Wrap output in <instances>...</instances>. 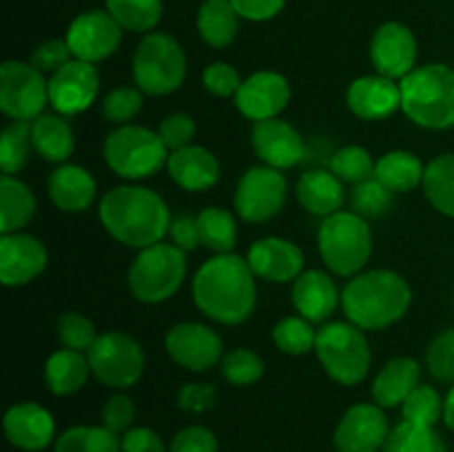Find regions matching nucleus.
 <instances>
[{
  "label": "nucleus",
  "mask_w": 454,
  "mask_h": 452,
  "mask_svg": "<svg viewBox=\"0 0 454 452\" xmlns=\"http://www.w3.org/2000/svg\"><path fill=\"white\" fill-rule=\"evenodd\" d=\"M193 301L208 319L238 326L253 315L257 304L255 273L235 253L213 255L193 277Z\"/></svg>",
  "instance_id": "f257e3e1"
},
{
  "label": "nucleus",
  "mask_w": 454,
  "mask_h": 452,
  "mask_svg": "<svg viewBox=\"0 0 454 452\" xmlns=\"http://www.w3.org/2000/svg\"><path fill=\"white\" fill-rule=\"evenodd\" d=\"M98 217L111 238L137 251L162 242L173 220L167 202L155 191L136 184L106 191Z\"/></svg>",
  "instance_id": "f03ea898"
},
{
  "label": "nucleus",
  "mask_w": 454,
  "mask_h": 452,
  "mask_svg": "<svg viewBox=\"0 0 454 452\" xmlns=\"http://www.w3.org/2000/svg\"><path fill=\"white\" fill-rule=\"evenodd\" d=\"M412 304L406 279L388 269L362 270L341 291V308L362 331H384L402 322Z\"/></svg>",
  "instance_id": "7ed1b4c3"
},
{
  "label": "nucleus",
  "mask_w": 454,
  "mask_h": 452,
  "mask_svg": "<svg viewBox=\"0 0 454 452\" xmlns=\"http://www.w3.org/2000/svg\"><path fill=\"white\" fill-rule=\"evenodd\" d=\"M402 111L428 131L454 127V69L442 62L417 66L403 80Z\"/></svg>",
  "instance_id": "20e7f679"
},
{
  "label": "nucleus",
  "mask_w": 454,
  "mask_h": 452,
  "mask_svg": "<svg viewBox=\"0 0 454 452\" xmlns=\"http://www.w3.org/2000/svg\"><path fill=\"white\" fill-rule=\"evenodd\" d=\"M319 255L328 270L340 277H355L372 255V230L368 220L353 211L326 217L317 233Z\"/></svg>",
  "instance_id": "39448f33"
},
{
  "label": "nucleus",
  "mask_w": 454,
  "mask_h": 452,
  "mask_svg": "<svg viewBox=\"0 0 454 452\" xmlns=\"http://www.w3.org/2000/svg\"><path fill=\"white\" fill-rule=\"evenodd\" d=\"M315 355L333 381L362 384L371 372L372 350L368 337L353 322H328L317 331Z\"/></svg>",
  "instance_id": "423d86ee"
},
{
  "label": "nucleus",
  "mask_w": 454,
  "mask_h": 452,
  "mask_svg": "<svg viewBox=\"0 0 454 452\" xmlns=\"http://www.w3.org/2000/svg\"><path fill=\"white\" fill-rule=\"evenodd\" d=\"M186 269V251L176 244L158 242L137 251L129 269V291L142 304H162L180 291Z\"/></svg>",
  "instance_id": "0eeeda50"
},
{
  "label": "nucleus",
  "mask_w": 454,
  "mask_h": 452,
  "mask_svg": "<svg viewBox=\"0 0 454 452\" xmlns=\"http://www.w3.org/2000/svg\"><path fill=\"white\" fill-rule=\"evenodd\" d=\"M186 78V53L173 35L151 31L133 53V80L145 96H168Z\"/></svg>",
  "instance_id": "6e6552de"
},
{
  "label": "nucleus",
  "mask_w": 454,
  "mask_h": 452,
  "mask_svg": "<svg viewBox=\"0 0 454 452\" xmlns=\"http://www.w3.org/2000/svg\"><path fill=\"white\" fill-rule=\"evenodd\" d=\"M171 151L158 131L140 124H122L105 140V162L124 180H146L167 167Z\"/></svg>",
  "instance_id": "1a4fd4ad"
},
{
  "label": "nucleus",
  "mask_w": 454,
  "mask_h": 452,
  "mask_svg": "<svg viewBox=\"0 0 454 452\" xmlns=\"http://www.w3.org/2000/svg\"><path fill=\"white\" fill-rule=\"evenodd\" d=\"M87 357L93 377L115 390L136 386L145 372V350L129 332H102L89 348Z\"/></svg>",
  "instance_id": "9d476101"
},
{
  "label": "nucleus",
  "mask_w": 454,
  "mask_h": 452,
  "mask_svg": "<svg viewBox=\"0 0 454 452\" xmlns=\"http://www.w3.org/2000/svg\"><path fill=\"white\" fill-rule=\"evenodd\" d=\"M49 102V80L31 62L7 60L0 66V109L7 118L31 122Z\"/></svg>",
  "instance_id": "9b49d317"
},
{
  "label": "nucleus",
  "mask_w": 454,
  "mask_h": 452,
  "mask_svg": "<svg viewBox=\"0 0 454 452\" xmlns=\"http://www.w3.org/2000/svg\"><path fill=\"white\" fill-rule=\"evenodd\" d=\"M288 184L279 168L253 167L244 171L235 189V211L244 222L262 224L278 215L286 202Z\"/></svg>",
  "instance_id": "f8f14e48"
},
{
  "label": "nucleus",
  "mask_w": 454,
  "mask_h": 452,
  "mask_svg": "<svg viewBox=\"0 0 454 452\" xmlns=\"http://www.w3.org/2000/svg\"><path fill=\"white\" fill-rule=\"evenodd\" d=\"M65 40L75 60L96 65L118 51L120 40H122V27L109 12L93 9V12L80 13L71 22Z\"/></svg>",
  "instance_id": "ddd939ff"
},
{
  "label": "nucleus",
  "mask_w": 454,
  "mask_h": 452,
  "mask_svg": "<svg viewBox=\"0 0 454 452\" xmlns=\"http://www.w3.org/2000/svg\"><path fill=\"white\" fill-rule=\"evenodd\" d=\"M167 353L177 366L204 372L224 357V341L207 323L184 322L173 326L164 337Z\"/></svg>",
  "instance_id": "4468645a"
},
{
  "label": "nucleus",
  "mask_w": 454,
  "mask_h": 452,
  "mask_svg": "<svg viewBox=\"0 0 454 452\" xmlns=\"http://www.w3.org/2000/svg\"><path fill=\"white\" fill-rule=\"evenodd\" d=\"M100 93V74L96 65L71 60L49 75V105L60 115H78L96 102Z\"/></svg>",
  "instance_id": "2eb2a0df"
},
{
  "label": "nucleus",
  "mask_w": 454,
  "mask_h": 452,
  "mask_svg": "<svg viewBox=\"0 0 454 452\" xmlns=\"http://www.w3.org/2000/svg\"><path fill=\"white\" fill-rule=\"evenodd\" d=\"M388 434L384 408L377 403H355L337 424L333 443L337 452H377L384 448Z\"/></svg>",
  "instance_id": "dca6fc26"
},
{
  "label": "nucleus",
  "mask_w": 454,
  "mask_h": 452,
  "mask_svg": "<svg viewBox=\"0 0 454 452\" xmlns=\"http://www.w3.org/2000/svg\"><path fill=\"white\" fill-rule=\"evenodd\" d=\"M288 102L291 84L278 71H255L242 80V87L235 93V106L253 124L279 118Z\"/></svg>",
  "instance_id": "f3484780"
},
{
  "label": "nucleus",
  "mask_w": 454,
  "mask_h": 452,
  "mask_svg": "<svg viewBox=\"0 0 454 452\" xmlns=\"http://www.w3.org/2000/svg\"><path fill=\"white\" fill-rule=\"evenodd\" d=\"M47 246L35 235L4 233L0 238V282L7 288L25 286L47 269Z\"/></svg>",
  "instance_id": "a211bd4d"
},
{
  "label": "nucleus",
  "mask_w": 454,
  "mask_h": 452,
  "mask_svg": "<svg viewBox=\"0 0 454 452\" xmlns=\"http://www.w3.org/2000/svg\"><path fill=\"white\" fill-rule=\"evenodd\" d=\"M371 60L380 75L403 80L417 69L415 34L402 22H384L371 40Z\"/></svg>",
  "instance_id": "6ab92c4d"
},
{
  "label": "nucleus",
  "mask_w": 454,
  "mask_h": 452,
  "mask_svg": "<svg viewBox=\"0 0 454 452\" xmlns=\"http://www.w3.org/2000/svg\"><path fill=\"white\" fill-rule=\"evenodd\" d=\"M251 144L257 158L266 167L279 168V171L297 167L306 155V144L301 140V133L293 124L284 122L279 118L253 124Z\"/></svg>",
  "instance_id": "aec40b11"
},
{
  "label": "nucleus",
  "mask_w": 454,
  "mask_h": 452,
  "mask_svg": "<svg viewBox=\"0 0 454 452\" xmlns=\"http://www.w3.org/2000/svg\"><path fill=\"white\" fill-rule=\"evenodd\" d=\"M247 261L255 277L273 284L295 282L304 273V253L295 242L284 238H262L253 242Z\"/></svg>",
  "instance_id": "412c9836"
},
{
  "label": "nucleus",
  "mask_w": 454,
  "mask_h": 452,
  "mask_svg": "<svg viewBox=\"0 0 454 452\" xmlns=\"http://www.w3.org/2000/svg\"><path fill=\"white\" fill-rule=\"evenodd\" d=\"M346 105L366 122H380L402 109V87L386 75H362L346 91Z\"/></svg>",
  "instance_id": "4be33fe9"
},
{
  "label": "nucleus",
  "mask_w": 454,
  "mask_h": 452,
  "mask_svg": "<svg viewBox=\"0 0 454 452\" xmlns=\"http://www.w3.org/2000/svg\"><path fill=\"white\" fill-rule=\"evenodd\" d=\"M3 425L9 443L27 452L44 450L56 434V421L51 412L31 401L9 408L4 412Z\"/></svg>",
  "instance_id": "5701e85b"
},
{
  "label": "nucleus",
  "mask_w": 454,
  "mask_h": 452,
  "mask_svg": "<svg viewBox=\"0 0 454 452\" xmlns=\"http://www.w3.org/2000/svg\"><path fill=\"white\" fill-rule=\"evenodd\" d=\"M291 297L297 315L313 323L326 322L335 313L337 304H341V292L337 291L335 279L317 269L304 270L293 282Z\"/></svg>",
  "instance_id": "b1692460"
},
{
  "label": "nucleus",
  "mask_w": 454,
  "mask_h": 452,
  "mask_svg": "<svg viewBox=\"0 0 454 452\" xmlns=\"http://www.w3.org/2000/svg\"><path fill=\"white\" fill-rule=\"evenodd\" d=\"M167 171L168 177L180 189L191 191V193H202V191L213 189L220 180V162L211 151L200 144L171 151Z\"/></svg>",
  "instance_id": "393cba45"
},
{
  "label": "nucleus",
  "mask_w": 454,
  "mask_h": 452,
  "mask_svg": "<svg viewBox=\"0 0 454 452\" xmlns=\"http://www.w3.org/2000/svg\"><path fill=\"white\" fill-rule=\"evenodd\" d=\"M47 191L62 213H82L96 199L98 184L96 177L80 164H60L49 175Z\"/></svg>",
  "instance_id": "a878e982"
},
{
  "label": "nucleus",
  "mask_w": 454,
  "mask_h": 452,
  "mask_svg": "<svg viewBox=\"0 0 454 452\" xmlns=\"http://www.w3.org/2000/svg\"><path fill=\"white\" fill-rule=\"evenodd\" d=\"M295 195L300 199L301 207L317 217H331L344 208L346 191L344 182L331 171V168H310V171L301 173L297 180Z\"/></svg>",
  "instance_id": "bb28decb"
},
{
  "label": "nucleus",
  "mask_w": 454,
  "mask_h": 452,
  "mask_svg": "<svg viewBox=\"0 0 454 452\" xmlns=\"http://www.w3.org/2000/svg\"><path fill=\"white\" fill-rule=\"evenodd\" d=\"M421 366L412 357H395L377 372L372 381V399L381 408H397L419 386Z\"/></svg>",
  "instance_id": "cd10ccee"
},
{
  "label": "nucleus",
  "mask_w": 454,
  "mask_h": 452,
  "mask_svg": "<svg viewBox=\"0 0 454 452\" xmlns=\"http://www.w3.org/2000/svg\"><path fill=\"white\" fill-rule=\"evenodd\" d=\"M31 142L35 153L53 164H65L75 149L74 129L60 113H43L31 120Z\"/></svg>",
  "instance_id": "c85d7f7f"
},
{
  "label": "nucleus",
  "mask_w": 454,
  "mask_h": 452,
  "mask_svg": "<svg viewBox=\"0 0 454 452\" xmlns=\"http://www.w3.org/2000/svg\"><path fill=\"white\" fill-rule=\"evenodd\" d=\"M89 372H91V363H89L87 355L62 348L47 357L44 384H47L49 393L67 397V394H75L78 390H82V386L89 379Z\"/></svg>",
  "instance_id": "c756f323"
},
{
  "label": "nucleus",
  "mask_w": 454,
  "mask_h": 452,
  "mask_svg": "<svg viewBox=\"0 0 454 452\" xmlns=\"http://www.w3.org/2000/svg\"><path fill=\"white\" fill-rule=\"evenodd\" d=\"M426 167L411 151H388L375 162V177L393 193H408L424 184Z\"/></svg>",
  "instance_id": "7c9ffc66"
},
{
  "label": "nucleus",
  "mask_w": 454,
  "mask_h": 452,
  "mask_svg": "<svg viewBox=\"0 0 454 452\" xmlns=\"http://www.w3.org/2000/svg\"><path fill=\"white\" fill-rule=\"evenodd\" d=\"M35 215V198L29 186L13 175L0 177V233H18Z\"/></svg>",
  "instance_id": "2f4dec72"
},
{
  "label": "nucleus",
  "mask_w": 454,
  "mask_h": 452,
  "mask_svg": "<svg viewBox=\"0 0 454 452\" xmlns=\"http://www.w3.org/2000/svg\"><path fill=\"white\" fill-rule=\"evenodd\" d=\"M198 31L208 47H229L239 31V13L231 0H207L198 12Z\"/></svg>",
  "instance_id": "473e14b6"
},
{
  "label": "nucleus",
  "mask_w": 454,
  "mask_h": 452,
  "mask_svg": "<svg viewBox=\"0 0 454 452\" xmlns=\"http://www.w3.org/2000/svg\"><path fill=\"white\" fill-rule=\"evenodd\" d=\"M200 244L215 255L233 253L238 244V224L233 213L222 207H207L198 213Z\"/></svg>",
  "instance_id": "72a5a7b5"
},
{
  "label": "nucleus",
  "mask_w": 454,
  "mask_h": 452,
  "mask_svg": "<svg viewBox=\"0 0 454 452\" xmlns=\"http://www.w3.org/2000/svg\"><path fill=\"white\" fill-rule=\"evenodd\" d=\"M424 189L428 202L454 220V153H443L426 164Z\"/></svg>",
  "instance_id": "f704fd0d"
},
{
  "label": "nucleus",
  "mask_w": 454,
  "mask_h": 452,
  "mask_svg": "<svg viewBox=\"0 0 454 452\" xmlns=\"http://www.w3.org/2000/svg\"><path fill=\"white\" fill-rule=\"evenodd\" d=\"M56 452H122V443L105 425H74L58 437Z\"/></svg>",
  "instance_id": "c9c22d12"
},
{
  "label": "nucleus",
  "mask_w": 454,
  "mask_h": 452,
  "mask_svg": "<svg viewBox=\"0 0 454 452\" xmlns=\"http://www.w3.org/2000/svg\"><path fill=\"white\" fill-rule=\"evenodd\" d=\"M384 452H448L442 434L430 425H417L402 421L390 430L386 439Z\"/></svg>",
  "instance_id": "e433bc0d"
},
{
  "label": "nucleus",
  "mask_w": 454,
  "mask_h": 452,
  "mask_svg": "<svg viewBox=\"0 0 454 452\" xmlns=\"http://www.w3.org/2000/svg\"><path fill=\"white\" fill-rule=\"evenodd\" d=\"M34 142H31V122L13 120L0 133V168L3 175H16L29 160Z\"/></svg>",
  "instance_id": "4c0bfd02"
},
{
  "label": "nucleus",
  "mask_w": 454,
  "mask_h": 452,
  "mask_svg": "<svg viewBox=\"0 0 454 452\" xmlns=\"http://www.w3.org/2000/svg\"><path fill=\"white\" fill-rule=\"evenodd\" d=\"M106 12L122 29L151 31L162 18V0H106Z\"/></svg>",
  "instance_id": "58836bf2"
},
{
  "label": "nucleus",
  "mask_w": 454,
  "mask_h": 452,
  "mask_svg": "<svg viewBox=\"0 0 454 452\" xmlns=\"http://www.w3.org/2000/svg\"><path fill=\"white\" fill-rule=\"evenodd\" d=\"M273 341L284 355L300 357V355L315 350L317 344V331L313 328V322L304 319L301 315H291L275 323Z\"/></svg>",
  "instance_id": "ea45409f"
},
{
  "label": "nucleus",
  "mask_w": 454,
  "mask_h": 452,
  "mask_svg": "<svg viewBox=\"0 0 454 452\" xmlns=\"http://www.w3.org/2000/svg\"><path fill=\"white\" fill-rule=\"evenodd\" d=\"M328 168L340 177L341 182H348V184H362V182L375 177V160L368 153L364 146L348 144L341 146L333 153Z\"/></svg>",
  "instance_id": "a19ab883"
},
{
  "label": "nucleus",
  "mask_w": 454,
  "mask_h": 452,
  "mask_svg": "<svg viewBox=\"0 0 454 452\" xmlns=\"http://www.w3.org/2000/svg\"><path fill=\"white\" fill-rule=\"evenodd\" d=\"M402 415L403 421L434 428V424L443 417L442 394H439L433 386L419 384L411 394H408L406 401L402 403Z\"/></svg>",
  "instance_id": "79ce46f5"
},
{
  "label": "nucleus",
  "mask_w": 454,
  "mask_h": 452,
  "mask_svg": "<svg viewBox=\"0 0 454 452\" xmlns=\"http://www.w3.org/2000/svg\"><path fill=\"white\" fill-rule=\"evenodd\" d=\"M348 202L353 213L362 215L364 220H375V217L388 213V208L393 207V191L386 189L377 177H371L362 184H355Z\"/></svg>",
  "instance_id": "37998d69"
},
{
  "label": "nucleus",
  "mask_w": 454,
  "mask_h": 452,
  "mask_svg": "<svg viewBox=\"0 0 454 452\" xmlns=\"http://www.w3.org/2000/svg\"><path fill=\"white\" fill-rule=\"evenodd\" d=\"M222 375L233 386H253L264 375V362L255 350L235 348L222 357Z\"/></svg>",
  "instance_id": "c03bdc74"
},
{
  "label": "nucleus",
  "mask_w": 454,
  "mask_h": 452,
  "mask_svg": "<svg viewBox=\"0 0 454 452\" xmlns=\"http://www.w3.org/2000/svg\"><path fill=\"white\" fill-rule=\"evenodd\" d=\"M145 105V93L137 87H115L102 100V115L109 120L111 124H131V120L136 118L142 111Z\"/></svg>",
  "instance_id": "a18cd8bd"
},
{
  "label": "nucleus",
  "mask_w": 454,
  "mask_h": 452,
  "mask_svg": "<svg viewBox=\"0 0 454 452\" xmlns=\"http://www.w3.org/2000/svg\"><path fill=\"white\" fill-rule=\"evenodd\" d=\"M58 337L65 348L78 350V353H89V348L98 339L93 323L82 313H74V310L58 319Z\"/></svg>",
  "instance_id": "49530a36"
},
{
  "label": "nucleus",
  "mask_w": 454,
  "mask_h": 452,
  "mask_svg": "<svg viewBox=\"0 0 454 452\" xmlns=\"http://www.w3.org/2000/svg\"><path fill=\"white\" fill-rule=\"evenodd\" d=\"M426 363L434 379L454 384V328H448L430 341Z\"/></svg>",
  "instance_id": "de8ad7c7"
},
{
  "label": "nucleus",
  "mask_w": 454,
  "mask_h": 452,
  "mask_svg": "<svg viewBox=\"0 0 454 452\" xmlns=\"http://www.w3.org/2000/svg\"><path fill=\"white\" fill-rule=\"evenodd\" d=\"M202 84L211 96L215 97H235V93L242 87L238 69L229 62H211L202 74Z\"/></svg>",
  "instance_id": "09e8293b"
},
{
  "label": "nucleus",
  "mask_w": 454,
  "mask_h": 452,
  "mask_svg": "<svg viewBox=\"0 0 454 452\" xmlns=\"http://www.w3.org/2000/svg\"><path fill=\"white\" fill-rule=\"evenodd\" d=\"M195 131H198L195 120L191 118L189 113H182V111L167 115V118L160 122V129H158L160 137H162L164 146H167L168 151H177L193 144Z\"/></svg>",
  "instance_id": "8fccbe9b"
},
{
  "label": "nucleus",
  "mask_w": 454,
  "mask_h": 452,
  "mask_svg": "<svg viewBox=\"0 0 454 452\" xmlns=\"http://www.w3.org/2000/svg\"><path fill=\"white\" fill-rule=\"evenodd\" d=\"M74 60V53H71L67 40H47V43L38 44V47L31 51L29 62L40 71V74L53 75L56 71H60L67 62Z\"/></svg>",
  "instance_id": "3c124183"
},
{
  "label": "nucleus",
  "mask_w": 454,
  "mask_h": 452,
  "mask_svg": "<svg viewBox=\"0 0 454 452\" xmlns=\"http://www.w3.org/2000/svg\"><path fill=\"white\" fill-rule=\"evenodd\" d=\"M133 419H136V403L127 394H114L102 408V425L115 434L129 433Z\"/></svg>",
  "instance_id": "603ef678"
},
{
  "label": "nucleus",
  "mask_w": 454,
  "mask_h": 452,
  "mask_svg": "<svg viewBox=\"0 0 454 452\" xmlns=\"http://www.w3.org/2000/svg\"><path fill=\"white\" fill-rule=\"evenodd\" d=\"M168 452H217V437L204 425H186L173 437Z\"/></svg>",
  "instance_id": "864d4df0"
},
{
  "label": "nucleus",
  "mask_w": 454,
  "mask_h": 452,
  "mask_svg": "<svg viewBox=\"0 0 454 452\" xmlns=\"http://www.w3.org/2000/svg\"><path fill=\"white\" fill-rule=\"evenodd\" d=\"M217 390L211 384H186L177 393V406L184 412H193V415H202V412L211 410L215 406Z\"/></svg>",
  "instance_id": "5fc2aeb1"
},
{
  "label": "nucleus",
  "mask_w": 454,
  "mask_h": 452,
  "mask_svg": "<svg viewBox=\"0 0 454 452\" xmlns=\"http://www.w3.org/2000/svg\"><path fill=\"white\" fill-rule=\"evenodd\" d=\"M168 238H171V244H176L182 251H195L200 246L198 217L186 215V213L173 217L171 226H168Z\"/></svg>",
  "instance_id": "6e6d98bb"
},
{
  "label": "nucleus",
  "mask_w": 454,
  "mask_h": 452,
  "mask_svg": "<svg viewBox=\"0 0 454 452\" xmlns=\"http://www.w3.org/2000/svg\"><path fill=\"white\" fill-rule=\"evenodd\" d=\"M286 0H231L239 18H247L253 22H264L278 16L284 9Z\"/></svg>",
  "instance_id": "4d7b16f0"
},
{
  "label": "nucleus",
  "mask_w": 454,
  "mask_h": 452,
  "mask_svg": "<svg viewBox=\"0 0 454 452\" xmlns=\"http://www.w3.org/2000/svg\"><path fill=\"white\" fill-rule=\"evenodd\" d=\"M122 452H168L162 439L151 428H131L120 439Z\"/></svg>",
  "instance_id": "13d9d810"
},
{
  "label": "nucleus",
  "mask_w": 454,
  "mask_h": 452,
  "mask_svg": "<svg viewBox=\"0 0 454 452\" xmlns=\"http://www.w3.org/2000/svg\"><path fill=\"white\" fill-rule=\"evenodd\" d=\"M443 421H446L448 428L454 433V386L450 388V393L446 394V399H443Z\"/></svg>",
  "instance_id": "bf43d9fd"
}]
</instances>
